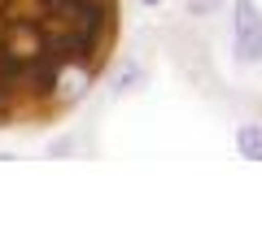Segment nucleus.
<instances>
[{"mask_svg": "<svg viewBox=\"0 0 262 248\" xmlns=\"http://www.w3.org/2000/svg\"><path fill=\"white\" fill-rule=\"evenodd\" d=\"M122 39V0H0V131H48L83 105Z\"/></svg>", "mask_w": 262, "mask_h": 248, "instance_id": "nucleus-1", "label": "nucleus"}, {"mask_svg": "<svg viewBox=\"0 0 262 248\" xmlns=\"http://www.w3.org/2000/svg\"><path fill=\"white\" fill-rule=\"evenodd\" d=\"M236 139H241V153L249 157V161H262V131L258 127H241Z\"/></svg>", "mask_w": 262, "mask_h": 248, "instance_id": "nucleus-3", "label": "nucleus"}, {"mask_svg": "<svg viewBox=\"0 0 262 248\" xmlns=\"http://www.w3.org/2000/svg\"><path fill=\"white\" fill-rule=\"evenodd\" d=\"M232 48H236V61L253 65L262 57V13L253 9L249 0L236 5V31H232Z\"/></svg>", "mask_w": 262, "mask_h": 248, "instance_id": "nucleus-2", "label": "nucleus"}]
</instances>
